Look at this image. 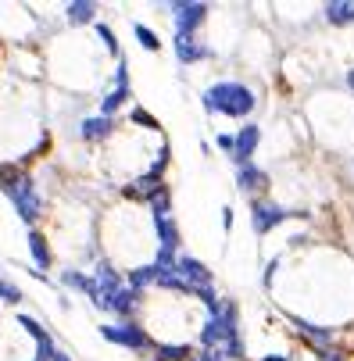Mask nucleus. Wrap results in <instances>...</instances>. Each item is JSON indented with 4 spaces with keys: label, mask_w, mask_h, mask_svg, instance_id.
Returning <instances> with one entry per match:
<instances>
[{
    "label": "nucleus",
    "mask_w": 354,
    "mask_h": 361,
    "mask_svg": "<svg viewBox=\"0 0 354 361\" xmlns=\"http://www.w3.org/2000/svg\"><path fill=\"white\" fill-rule=\"evenodd\" d=\"M0 190H4V197L15 204V212L25 226H36L40 215H43V197L33 183V175L25 172L22 161H8L0 165Z\"/></svg>",
    "instance_id": "1"
},
{
    "label": "nucleus",
    "mask_w": 354,
    "mask_h": 361,
    "mask_svg": "<svg viewBox=\"0 0 354 361\" xmlns=\"http://www.w3.org/2000/svg\"><path fill=\"white\" fill-rule=\"evenodd\" d=\"M200 104L208 108L212 115H229V118H247L254 108H258V97L254 89L236 82V79H226V82H215L200 94Z\"/></svg>",
    "instance_id": "2"
},
{
    "label": "nucleus",
    "mask_w": 354,
    "mask_h": 361,
    "mask_svg": "<svg viewBox=\"0 0 354 361\" xmlns=\"http://www.w3.org/2000/svg\"><path fill=\"white\" fill-rule=\"evenodd\" d=\"M101 337L108 344H118V347H129V351H143L151 347V337L140 322H118V325H101Z\"/></svg>",
    "instance_id": "3"
},
{
    "label": "nucleus",
    "mask_w": 354,
    "mask_h": 361,
    "mask_svg": "<svg viewBox=\"0 0 354 361\" xmlns=\"http://www.w3.org/2000/svg\"><path fill=\"white\" fill-rule=\"evenodd\" d=\"M293 215H304V212H286V207H279V204H272V200H254V204H251V226H254L258 236L272 233L279 222H286V219H293Z\"/></svg>",
    "instance_id": "4"
},
{
    "label": "nucleus",
    "mask_w": 354,
    "mask_h": 361,
    "mask_svg": "<svg viewBox=\"0 0 354 361\" xmlns=\"http://www.w3.org/2000/svg\"><path fill=\"white\" fill-rule=\"evenodd\" d=\"M133 97V86H129V68H126V61L118 57V68H115V86L104 94V101H101V115H108V118H115V111L122 108L126 101Z\"/></svg>",
    "instance_id": "5"
},
{
    "label": "nucleus",
    "mask_w": 354,
    "mask_h": 361,
    "mask_svg": "<svg viewBox=\"0 0 354 361\" xmlns=\"http://www.w3.org/2000/svg\"><path fill=\"white\" fill-rule=\"evenodd\" d=\"M208 18V4H172V22H175V36H193Z\"/></svg>",
    "instance_id": "6"
},
{
    "label": "nucleus",
    "mask_w": 354,
    "mask_h": 361,
    "mask_svg": "<svg viewBox=\"0 0 354 361\" xmlns=\"http://www.w3.org/2000/svg\"><path fill=\"white\" fill-rule=\"evenodd\" d=\"M57 283L68 286V290H79L82 297H90L94 304H101V286H97V279L86 276V272H79V268H65V272L57 276Z\"/></svg>",
    "instance_id": "7"
},
{
    "label": "nucleus",
    "mask_w": 354,
    "mask_h": 361,
    "mask_svg": "<svg viewBox=\"0 0 354 361\" xmlns=\"http://www.w3.org/2000/svg\"><path fill=\"white\" fill-rule=\"evenodd\" d=\"M258 143H261V129H258L254 122H251V126H244L240 133H236V150H233L236 168H240V165H251V158H254Z\"/></svg>",
    "instance_id": "8"
},
{
    "label": "nucleus",
    "mask_w": 354,
    "mask_h": 361,
    "mask_svg": "<svg viewBox=\"0 0 354 361\" xmlns=\"http://www.w3.org/2000/svg\"><path fill=\"white\" fill-rule=\"evenodd\" d=\"M172 50H175V57H179V65H197V61H204V57H212V50L204 47L197 36H175Z\"/></svg>",
    "instance_id": "9"
},
{
    "label": "nucleus",
    "mask_w": 354,
    "mask_h": 361,
    "mask_svg": "<svg viewBox=\"0 0 354 361\" xmlns=\"http://www.w3.org/2000/svg\"><path fill=\"white\" fill-rule=\"evenodd\" d=\"M111 133H115V118H108V115H90V118H82V122H79V136L86 143H101Z\"/></svg>",
    "instance_id": "10"
},
{
    "label": "nucleus",
    "mask_w": 354,
    "mask_h": 361,
    "mask_svg": "<svg viewBox=\"0 0 354 361\" xmlns=\"http://www.w3.org/2000/svg\"><path fill=\"white\" fill-rule=\"evenodd\" d=\"M236 186H240L244 193H261L265 186H269V175H265L254 161H251V165H240V168H236Z\"/></svg>",
    "instance_id": "11"
},
{
    "label": "nucleus",
    "mask_w": 354,
    "mask_h": 361,
    "mask_svg": "<svg viewBox=\"0 0 354 361\" xmlns=\"http://www.w3.org/2000/svg\"><path fill=\"white\" fill-rule=\"evenodd\" d=\"M136 308H140V293L136 290H118L108 304H104V311H115V315H122L126 322H129V315H136Z\"/></svg>",
    "instance_id": "12"
},
{
    "label": "nucleus",
    "mask_w": 354,
    "mask_h": 361,
    "mask_svg": "<svg viewBox=\"0 0 354 361\" xmlns=\"http://www.w3.org/2000/svg\"><path fill=\"white\" fill-rule=\"evenodd\" d=\"M29 258H33L36 272H43V268H50V265H54L50 247H47V236H43L40 229H29Z\"/></svg>",
    "instance_id": "13"
},
{
    "label": "nucleus",
    "mask_w": 354,
    "mask_h": 361,
    "mask_svg": "<svg viewBox=\"0 0 354 361\" xmlns=\"http://www.w3.org/2000/svg\"><path fill=\"white\" fill-rule=\"evenodd\" d=\"M322 15L330 25H354V0H330Z\"/></svg>",
    "instance_id": "14"
},
{
    "label": "nucleus",
    "mask_w": 354,
    "mask_h": 361,
    "mask_svg": "<svg viewBox=\"0 0 354 361\" xmlns=\"http://www.w3.org/2000/svg\"><path fill=\"white\" fill-rule=\"evenodd\" d=\"M154 229H158V244L161 251H179V226H175V219H154Z\"/></svg>",
    "instance_id": "15"
},
{
    "label": "nucleus",
    "mask_w": 354,
    "mask_h": 361,
    "mask_svg": "<svg viewBox=\"0 0 354 361\" xmlns=\"http://www.w3.org/2000/svg\"><path fill=\"white\" fill-rule=\"evenodd\" d=\"M65 18L72 22V25H97V4L94 0H75V4H68L65 8Z\"/></svg>",
    "instance_id": "16"
},
{
    "label": "nucleus",
    "mask_w": 354,
    "mask_h": 361,
    "mask_svg": "<svg viewBox=\"0 0 354 361\" xmlns=\"http://www.w3.org/2000/svg\"><path fill=\"white\" fill-rule=\"evenodd\" d=\"M293 325H297V333H304V337H308L311 344H318L322 351L333 344V329H322V325H315V322H308V318H293Z\"/></svg>",
    "instance_id": "17"
},
{
    "label": "nucleus",
    "mask_w": 354,
    "mask_h": 361,
    "mask_svg": "<svg viewBox=\"0 0 354 361\" xmlns=\"http://www.w3.org/2000/svg\"><path fill=\"white\" fill-rule=\"evenodd\" d=\"M151 283H158V265H140L129 272V290H136V293L143 286H151Z\"/></svg>",
    "instance_id": "18"
},
{
    "label": "nucleus",
    "mask_w": 354,
    "mask_h": 361,
    "mask_svg": "<svg viewBox=\"0 0 354 361\" xmlns=\"http://www.w3.org/2000/svg\"><path fill=\"white\" fill-rule=\"evenodd\" d=\"M190 347L186 344H158V361H186Z\"/></svg>",
    "instance_id": "19"
},
{
    "label": "nucleus",
    "mask_w": 354,
    "mask_h": 361,
    "mask_svg": "<svg viewBox=\"0 0 354 361\" xmlns=\"http://www.w3.org/2000/svg\"><path fill=\"white\" fill-rule=\"evenodd\" d=\"M133 33H136V43L143 47V50H161V40H158V33L154 29H147V25H133Z\"/></svg>",
    "instance_id": "20"
},
{
    "label": "nucleus",
    "mask_w": 354,
    "mask_h": 361,
    "mask_svg": "<svg viewBox=\"0 0 354 361\" xmlns=\"http://www.w3.org/2000/svg\"><path fill=\"white\" fill-rule=\"evenodd\" d=\"M147 204H151V212H154V219H168V212H172V197H168V186L165 190H158L151 200H147Z\"/></svg>",
    "instance_id": "21"
},
{
    "label": "nucleus",
    "mask_w": 354,
    "mask_h": 361,
    "mask_svg": "<svg viewBox=\"0 0 354 361\" xmlns=\"http://www.w3.org/2000/svg\"><path fill=\"white\" fill-rule=\"evenodd\" d=\"M0 304H22V290L11 279H0Z\"/></svg>",
    "instance_id": "22"
},
{
    "label": "nucleus",
    "mask_w": 354,
    "mask_h": 361,
    "mask_svg": "<svg viewBox=\"0 0 354 361\" xmlns=\"http://www.w3.org/2000/svg\"><path fill=\"white\" fill-rule=\"evenodd\" d=\"M97 36L104 40V50H108V54H115V57H122V50H118V40H115V33H111V25L97 22Z\"/></svg>",
    "instance_id": "23"
},
{
    "label": "nucleus",
    "mask_w": 354,
    "mask_h": 361,
    "mask_svg": "<svg viewBox=\"0 0 354 361\" xmlns=\"http://www.w3.org/2000/svg\"><path fill=\"white\" fill-rule=\"evenodd\" d=\"M129 118H133L136 126H143V129H158V118H154L151 111H143V108H133V111H129Z\"/></svg>",
    "instance_id": "24"
},
{
    "label": "nucleus",
    "mask_w": 354,
    "mask_h": 361,
    "mask_svg": "<svg viewBox=\"0 0 354 361\" xmlns=\"http://www.w3.org/2000/svg\"><path fill=\"white\" fill-rule=\"evenodd\" d=\"M215 143H219V147L226 150V154H233V150H236V136H229V133H222V136H219Z\"/></svg>",
    "instance_id": "25"
},
{
    "label": "nucleus",
    "mask_w": 354,
    "mask_h": 361,
    "mask_svg": "<svg viewBox=\"0 0 354 361\" xmlns=\"http://www.w3.org/2000/svg\"><path fill=\"white\" fill-rule=\"evenodd\" d=\"M197 361H229V358H226V351H204V354H197Z\"/></svg>",
    "instance_id": "26"
},
{
    "label": "nucleus",
    "mask_w": 354,
    "mask_h": 361,
    "mask_svg": "<svg viewBox=\"0 0 354 361\" xmlns=\"http://www.w3.org/2000/svg\"><path fill=\"white\" fill-rule=\"evenodd\" d=\"M318 361H344V358H340L337 351H330V347H326V351H322V354H318Z\"/></svg>",
    "instance_id": "27"
},
{
    "label": "nucleus",
    "mask_w": 354,
    "mask_h": 361,
    "mask_svg": "<svg viewBox=\"0 0 354 361\" xmlns=\"http://www.w3.org/2000/svg\"><path fill=\"white\" fill-rule=\"evenodd\" d=\"M222 226H226V229L233 226V207H226V212H222Z\"/></svg>",
    "instance_id": "28"
},
{
    "label": "nucleus",
    "mask_w": 354,
    "mask_h": 361,
    "mask_svg": "<svg viewBox=\"0 0 354 361\" xmlns=\"http://www.w3.org/2000/svg\"><path fill=\"white\" fill-rule=\"evenodd\" d=\"M50 361H72V358H68V354H65V351H57V354H54V358H50Z\"/></svg>",
    "instance_id": "29"
},
{
    "label": "nucleus",
    "mask_w": 354,
    "mask_h": 361,
    "mask_svg": "<svg viewBox=\"0 0 354 361\" xmlns=\"http://www.w3.org/2000/svg\"><path fill=\"white\" fill-rule=\"evenodd\" d=\"M261 361H290V358H283V354H269V358H261Z\"/></svg>",
    "instance_id": "30"
},
{
    "label": "nucleus",
    "mask_w": 354,
    "mask_h": 361,
    "mask_svg": "<svg viewBox=\"0 0 354 361\" xmlns=\"http://www.w3.org/2000/svg\"><path fill=\"white\" fill-rule=\"evenodd\" d=\"M347 86H351V89H354V68H351V72H347Z\"/></svg>",
    "instance_id": "31"
}]
</instances>
